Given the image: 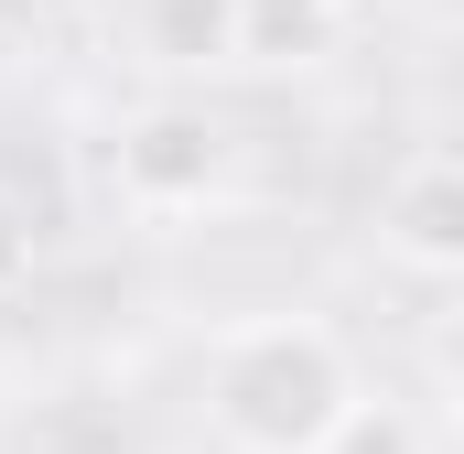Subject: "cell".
<instances>
[{
	"label": "cell",
	"mask_w": 464,
	"mask_h": 454,
	"mask_svg": "<svg viewBox=\"0 0 464 454\" xmlns=\"http://www.w3.org/2000/svg\"><path fill=\"white\" fill-rule=\"evenodd\" d=\"M378 260L411 281H454L464 271V152L421 141L389 184H378Z\"/></svg>",
	"instance_id": "obj_3"
},
{
	"label": "cell",
	"mask_w": 464,
	"mask_h": 454,
	"mask_svg": "<svg viewBox=\"0 0 464 454\" xmlns=\"http://www.w3.org/2000/svg\"><path fill=\"white\" fill-rule=\"evenodd\" d=\"M227 173H237V141L217 109L162 98V109H130L109 130V195L140 227H184L206 206H227Z\"/></svg>",
	"instance_id": "obj_2"
},
{
	"label": "cell",
	"mask_w": 464,
	"mask_h": 454,
	"mask_svg": "<svg viewBox=\"0 0 464 454\" xmlns=\"http://www.w3.org/2000/svg\"><path fill=\"white\" fill-rule=\"evenodd\" d=\"M140 54L162 76H217L227 65V0H140Z\"/></svg>",
	"instance_id": "obj_5"
},
{
	"label": "cell",
	"mask_w": 464,
	"mask_h": 454,
	"mask_svg": "<svg viewBox=\"0 0 464 454\" xmlns=\"http://www.w3.org/2000/svg\"><path fill=\"white\" fill-rule=\"evenodd\" d=\"M367 400L356 357L314 314H248L206 357V422L227 454H324L335 422Z\"/></svg>",
	"instance_id": "obj_1"
},
{
	"label": "cell",
	"mask_w": 464,
	"mask_h": 454,
	"mask_svg": "<svg viewBox=\"0 0 464 454\" xmlns=\"http://www.w3.org/2000/svg\"><path fill=\"white\" fill-rule=\"evenodd\" d=\"M346 44V0H227V65L237 76H303Z\"/></svg>",
	"instance_id": "obj_4"
},
{
	"label": "cell",
	"mask_w": 464,
	"mask_h": 454,
	"mask_svg": "<svg viewBox=\"0 0 464 454\" xmlns=\"http://www.w3.org/2000/svg\"><path fill=\"white\" fill-rule=\"evenodd\" d=\"M33 260H44V227L22 195H0V303H22L33 292Z\"/></svg>",
	"instance_id": "obj_7"
},
{
	"label": "cell",
	"mask_w": 464,
	"mask_h": 454,
	"mask_svg": "<svg viewBox=\"0 0 464 454\" xmlns=\"http://www.w3.org/2000/svg\"><path fill=\"white\" fill-rule=\"evenodd\" d=\"M324 454H421V433H411V411L400 400H356L346 422H335V444Z\"/></svg>",
	"instance_id": "obj_6"
}]
</instances>
